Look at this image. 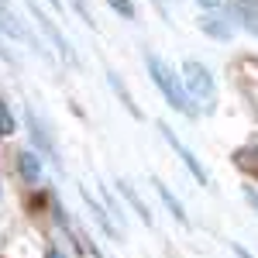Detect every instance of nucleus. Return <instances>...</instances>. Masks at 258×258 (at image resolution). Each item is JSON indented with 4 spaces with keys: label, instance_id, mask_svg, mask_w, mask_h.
Returning <instances> with one entry per match:
<instances>
[{
    "label": "nucleus",
    "instance_id": "obj_1",
    "mask_svg": "<svg viewBox=\"0 0 258 258\" xmlns=\"http://www.w3.org/2000/svg\"><path fill=\"white\" fill-rule=\"evenodd\" d=\"M145 66H148V76H152V83L162 90V97L169 100V107H176L179 114L193 117V114H197V107L189 103V97H186V86H182V80L176 76V69H172L165 59H159V55H145Z\"/></svg>",
    "mask_w": 258,
    "mask_h": 258
},
{
    "label": "nucleus",
    "instance_id": "obj_2",
    "mask_svg": "<svg viewBox=\"0 0 258 258\" xmlns=\"http://www.w3.org/2000/svg\"><path fill=\"white\" fill-rule=\"evenodd\" d=\"M182 86H186V97L197 100L207 114L214 110V103H217V86H214V76H210V69H207L203 62L189 59L182 66Z\"/></svg>",
    "mask_w": 258,
    "mask_h": 258
},
{
    "label": "nucleus",
    "instance_id": "obj_3",
    "mask_svg": "<svg viewBox=\"0 0 258 258\" xmlns=\"http://www.w3.org/2000/svg\"><path fill=\"white\" fill-rule=\"evenodd\" d=\"M159 131H162V138L172 145V152H176L179 159H182V165L193 172V179H197V182H203V186H210V176H207V169H203V165L197 162V155H193V152H189V148H186V145L176 138V131H172L169 124H159Z\"/></svg>",
    "mask_w": 258,
    "mask_h": 258
},
{
    "label": "nucleus",
    "instance_id": "obj_4",
    "mask_svg": "<svg viewBox=\"0 0 258 258\" xmlns=\"http://www.w3.org/2000/svg\"><path fill=\"white\" fill-rule=\"evenodd\" d=\"M83 200L90 203V210H93V217H97V224L103 227V234H110V238H120V234H124V227L110 220V210H107V207H100L97 200H93V193H90L86 186H83Z\"/></svg>",
    "mask_w": 258,
    "mask_h": 258
},
{
    "label": "nucleus",
    "instance_id": "obj_5",
    "mask_svg": "<svg viewBox=\"0 0 258 258\" xmlns=\"http://www.w3.org/2000/svg\"><path fill=\"white\" fill-rule=\"evenodd\" d=\"M18 169H21V179H24V182H38L41 159L35 155V152H21V155H18Z\"/></svg>",
    "mask_w": 258,
    "mask_h": 258
},
{
    "label": "nucleus",
    "instance_id": "obj_6",
    "mask_svg": "<svg viewBox=\"0 0 258 258\" xmlns=\"http://www.w3.org/2000/svg\"><path fill=\"white\" fill-rule=\"evenodd\" d=\"M117 186H120V197H124L127 203H131V207H135V214H138L145 224H152V210H148V207H145V200L135 193V186H131V182H124V179H120Z\"/></svg>",
    "mask_w": 258,
    "mask_h": 258
},
{
    "label": "nucleus",
    "instance_id": "obj_7",
    "mask_svg": "<svg viewBox=\"0 0 258 258\" xmlns=\"http://www.w3.org/2000/svg\"><path fill=\"white\" fill-rule=\"evenodd\" d=\"M107 83H110V90H114V93L120 97V103H124V107L131 110V117H141L138 103H135V97H131V93H127V86L120 83V76H117V73H107Z\"/></svg>",
    "mask_w": 258,
    "mask_h": 258
},
{
    "label": "nucleus",
    "instance_id": "obj_8",
    "mask_svg": "<svg viewBox=\"0 0 258 258\" xmlns=\"http://www.w3.org/2000/svg\"><path fill=\"white\" fill-rule=\"evenodd\" d=\"M152 186H155V189H159L162 203H165V207H169V210H172V217H176L179 224H186V210H182V203H179V200L172 197V193H169V186H165V182H159V179H152Z\"/></svg>",
    "mask_w": 258,
    "mask_h": 258
},
{
    "label": "nucleus",
    "instance_id": "obj_9",
    "mask_svg": "<svg viewBox=\"0 0 258 258\" xmlns=\"http://www.w3.org/2000/svg\"><path fill=\"white\" fill-rule=\"evenodd\" d=\"M234 165L244 169V172H251V176H258V148H241V152H234Z\"/></svg>",
    "mask_w": 258,
    "mask_h": 258
},
{
    "label": "nucleus",
    "instance_id": "obj_10",
    "mask_svg": "<svg viewBox=\"0 0 258 258\" xmlns=\"http://www.w3.org/2000/svg\"><path fill=\"white\" fill-rule=\"evenodd\" d=\"M200 28L214 38H231V24H224V18H200Z\"/></svg>",
    "mask_w": 258,
    "mask_h": 258
},
{
    "label": "nucleus",
    "instance_id": "obj_11",
    "mask_svg": "<svg viewBox=\"0 0 258 258\" xmlns=\"http://www.w3.org/2000/svg\"><path fill=\"white\" fill-rule=\"evenodd\" d=\"M241 18H244V28L251 31V35H258V4H251V7H238Z\"/></svg>",
    "mask_w": 258,
    "mask_h": 258
},
{
    "label": "nucleus",
    "instance_id": "obj_12",
    "mask_svg": "<svg viewBox=\"0 0 258 258\" xmlns=\"http://www.w3.org/2000/svg\"><path fill=\"white\" fill-rule=\"evenodd\" d=\"M0 135H14V114L7 110L4 100H0Z\"/></svg>",
    "mask_w": 258,
    "mask_h": 258
},
{
    "label": "nucleus",
    "instance_id": "obj_13",
    "mask_svg": "<svg viewBox=\"0 0 258 258\" xmlns=\"http://www.w3.org/2000/svg\"><path fill=\"white\" fill-rule=\"evenodd\" d=\"M107 4H110V7H114V11H117L120 18H135V4H131V0H107Z\"/></svg>",
    "mask_w": 258,
    "mask_h": 258
},
{
    "label": "nucleus",
    "instance_id": "obj_14",
    "mask_svg": "<svg viewBox=\"0 0 258 258\" xmlns=\"http://www.w3.org/2000/svg\"><path fill=\"white\" fill-rule=\"evenodd\" d=\"M231 251H234V255H238V258H251V255H248V251H244V248H241V244H231Z\"/></svg>",
    "mask_w": 258,
    "mask_h": 258
},
{
    "label": "nucleus",
    "instance_id": "obj_15",
    "mask_svg": "<svg viewBox=\"0 0 258 258\" xmlns=\"http://www.w3.org/2000/svg\"><path fill=\"white\" fill-rule=\"evenodd\" d=\"M45 258H66V255H62V251H55V248H48V251H45Z\"/></svg>",
    "mask_w": 258,
    "mask_h": 258
},
{
    "label": "nucleus",
    "instance_id": "obj_16",
    "mask_svg": "<svg viewBox=\"0 0 258 258\" xmlns=\"http://www.w3.org/2000/svg\"><path fill=\"white\" fill-rule=\"evenodd\" d=\"M197 4H203V7H217L220 0H197Z\"/></svg>",
    "mask_w": 258,
    "mask_h": 258
},
{
    "label": "nucleus",
    "instance_id": "obj_17",
    "mask_svg": "<svg viewBox=\"0 0 258 258\" xmlns=\"http://www.w3.org/2000/svg\"><path fill=\"white\" fill-rule=\"evenodd\" d=\"M155 7H159L162 14H165V0H155Z\"/></svg>",
    "mask_w": 258,
    "mask_h": 258
},
{
    "label": "nucleus",
    "instance_id": "obj_18",
    "mask_svg": "<svg viewBox=\"0 0 258 258\" xmlns=\"http://www.w3.org/2000/svg\"><path fill=\"white\" fill-rule=\"evenodd\" d=\"M48 4H52V7H59V11H62V0H48Z\"/></svg>",
    "mask_w": 258,
    "mask_h": 258
}]
</instances>
